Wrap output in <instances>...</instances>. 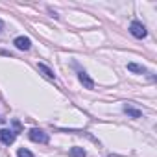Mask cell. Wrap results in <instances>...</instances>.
Here are the masks:
<instances>
[{
    "instance_id": "ba28073f",
    "label": "cell",
    "mask_w": 157,
    "mask_h": 157,
    "mask_svg": "<svg viewBox=\"0 0 157 157\" xmlns=\"http://www.w3.org/2000/svg\"><path fill=\"white\" fill-rule=\"evenodd\" d=\"M37 67H39V70H41V72H43V74H44V76L48 78V80H54V78H56V74H54V70H52V68H48V67H46L44 63H39Z\"/></svg>"
},
{
    "instance_id": "7a4b0ae2",
    "label": "cell",
    "mask_w": 157,
    "mask_h": 157,
    "mask_svg": "<svg viewBox=\"0 0 157 157\" xmlns=\"http://www.w3.org/2000/svg\"><path fill=\"white\" fill-rule=\"evenodd\" d=\"M129 32H131V35H133V37H137V39H144V37L148 35V32H146L144 24H142V22H139V21H133V22L129 24Z\"/></svg>"
},
{
    "instance_id": "277c9868",
    "label": "cell",
    "mask_w": 157,
    "mask_h": 157,
    "mask_svg": "<svg viewBox=\"0 0 157 157\" xmlns=\"http://www.w3.org/2000/svg\"><path fill=\"white\" fill-rule=\"evenodd\" d=\"M78 80L83 83V87H85V89H94V82L89 78V74H87L85 70H80V72H78Z\"/></svg>"
},
{
    "instance_id": "8992f818",
    "label": "cell",
    "mask_w": 157,
    "mask_h": 157,
    "mask_svg": "<svg viewBox=\"0 0 157 157\" xmlns=\"http://www.w3.org/2000/svg\"><path fill=\"white\" fill-rule=\"evenodd\" d=\"M128 70H129V72H135V74H146V72H148L146 67L137 65V63H128Z\"/></svg>"
},
{
    "instance_id": "8fae6325",
    "label": "cell",
    "mask_w": 157,
    "mask_h": 157,
    "mask_svg": "<svg viewBox=\"0 0 157 157\" xmlns=\"http://www.w3.org/2000/svg\"><path fill=\"white\" fill-rule=\"evenodd\" d=\"M2 30H4V22L0 21V33H2Z\"/></svg>"
},
{
    "instance_id": "3957f363",
    "label": "cell",
    "mask_w": 157,
    "mask_h": 157,
    "mask_svg": "<svg viewBox=\"0 0 157 157\" xmlns=\"http://www.w3.org/2000/svg\"><path fill=\"white\" fill-rule=\"evenodd\" d=\"M15 139H17L15 131H11V129H0V142H2V144L10 146V144L15 142Z\"/></svg>"
},
{
    "instance_id": "30bf717a",
    "label": "cell",
    "mask_w": 157,
    "mask_h": 157,
    "mask_svg": "<svg viewBox=\"0 0 157 157\" xmlns=\"http://www.w3.org/2000/svg\"><path fill=\"white\" fill-rule=\"evenodd\" d=\"M17 155H19V157H33V153H32L30 150H26V148H19Z\"/></svg>"
},
{
    "instance_id": "5b68a950",
    "label": "cell",
    "mask_w": 157,
    "mask_h": 157,
    "mask_svg": "<svg viewBox=\"0 0 157 157\" xmlns=\"http://www.w3.org/2000/svg\"><path fill=\"white\" fill-rule=\"evenodd\" d=\"M13 44H15L19 50H24V52L32 48V41H30L28 37H22V35H21V37H17V39L13 41Z\"/></svg>"
},
{
    "instance_id": "9c48e42d",
    "label": "cell",
    "mask_w": 157,
    "mask_h": 157,
    "mask_svg": "<svg viewBox=\"0 0 157 157\" xmlns=\"http://www.w3.org/2000/svg\"><path fill=\"white\" fill-rule=\"evenodd\" d=\"M68 155H70V157H87V151H85L83 148H78V146H74V148H70Z\"/></svg>"
},
{
    "instance_id": "52a82bcc",
    "label": "cell",
    "mask_w": 157,
    "mask_h": 157,
    "mask_svg": "<svg viewBox=\"0 0 157 157\" xmlns=\"http://www.w3.org/2000/svg\"><path fill=\"white\" fill-rule=\"evenodd\" d=\"M124 113H126V115H129V117H133V118H140V115H142L139 109L131 107L129 104H126V105H124Z\"/></svg>"
},
{
    "instance_id": "6da1fadb",
    "label": "cell",
    "mask_w": 157,
    "mask_h": 157,
    "mask_svg": "<svg viewBox=\"0 0 157 157\" xmlns=\"http://www.w3.org/2000/svg\"><path fill=\"white\" fill-rule=\"evenodd\" d=\"M28 137H30L33 142H39V144H48V140H50L48 133H44L43 129H37V128L30 129V131H28Z\"/></svg>"
}]
</instances>
